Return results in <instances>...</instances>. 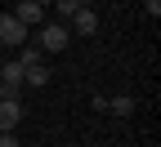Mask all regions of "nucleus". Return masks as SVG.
<instances>
[{
	"label": "nucleus",
	"mask_w": 161,
	"mask_h": 147,
	"mask_svg": "<svg viewBox=\"0 0 161 147\" xmlns=\"http://www.w3.org/2000/svg\"><path fill=\"white\" fill-rule=\"evenodd\" d=\"M31 45H36L40 54H63V49L72 45V31H67V23H45Z\"/></svg>",
	"instance_id": "1"
},
{
	"label": "nucleus",
	"mask_w": 161,
	"mask_h": 147,
	"mask_svg": "<svg viewBox=\"0 0 161 147\" xmlns=\"http://www.w3.org/2000/svg\"><path fill=\"white\" fill-rule=\"evenodd\" d=\"M0 40H5V45H27V40H31V31L18 23L14 13H0Z\"/></svg>",
	"instance_id": "2"
},
{
	"label": "nucleus",
	"mask_w": 161,
	"mask_h": 147,
	"mask_svg": "<svg viewBox=\"0 0 161 147\" xmlns=\"http://www.w3.org/2000/svg\"><path fill=\"white\" fill-rule=\"evenodd\" d=\"M18 89H23V67L18 62H5L0 67V98H18Z\"/></svg>",
	"instance_id": "3"
},
{
	"label": "nucleus",
	"mask_w": 161,
	"mask_h": 147,
	"mask_svg": "<svg viewBox=\"0 0 161 147\" xmlns=\"http://www.w3.org/2000/svg\"><path fill=\"white\" fill-rule=\"evenodd\" d=\"M9 13H14V18H18V23H23V27H27V31H31V27H40V23H45V9H40V5H36V0H18V5H14Z\"/></svg>",
	"instance_id": "4"
},
{
	"label": "nucleus",
	"mask_w": 161,
	"mask_h": 147,
	"mask_svg": "<svg viewBox=\"0 0 161 147\" xmlns=\"http://www.w3.org/2000/svg\"><path fill=\"white\" fill-rule=\"evenodd\" d=\"M23 120V102L18 98H0V134H14Z\"/></svg>",
	"instance_id": "5"
},
{
	"label": "nucleus",
	"mask_w": 161,
	"mask_h": 147,
	"mask_svg": "<svg viewBox=\"0 0 161 147\" xmlns=\"http://www.w3.org/2000/svg\"><path fill=\"white\" fill-rule=\"evenodd\" d=\"M67 31H76V36H94V31H98V13H94L90 5H85V9H76V18H72V27H67Z\"/></svg>",
	"instance_id": "6"
},
{
	"label": "nucleus",
	"mask_w": 161,
	"mask_h": 147,
	"mask_svg": "<svg viewBox=\"0 0 161 147\" xmlns=\"http://www.w3.org/2000/svg\"><path fill=\"white\" fill-rule=\"evenodd\" d=\"M23 85H31V89H45V85H49V67H45V62L27 67V71H23Z\"/></svg>",
	"instance_id": "7"
},
{
	"label": "nucleus",
	"mask_w": 161,
	"mask_h": 147,
	"mask_svg": "<svg viewBox=\"0 0 161 147\" xmlns=\"http://www.w3.org/2000/svg\"><path fill=\"white\" fill-rule=\"evenodd\" d=\"M14 62L27 71V67H36V62H45V54H40V49L31 45V40H27V45H18V58H14Z\"/></svg>",
	"instance_id": "8"
},
{
	"label": "nucleus",
	"mask_w": 161,
	"mask_h": 147,
	"mask_svg": "<svg viewBox=\"0 0 161 147\" xmlns=\"http://www.w3.org/2000/svg\"><path fill=\"white\" fill-rule=\"evenodd\" d=\"M90 0H54V13H58V23H72L76 9H85Z\"/></svg>",
	"instance_id": "9"
},
{
	"label": "nucleus",
	"mask_w": 161,
	"mask_h": 147,
	"mask_svg": "<svg viewBox=\"0 0 161 147\" xmlns=\"http://www.w3.org/2000/svg\"><path fill=\"white\" fill-rule=\"evenodd\" d=\"M108 112H116V116H134V94H116V98H108Z\"/></svg>",
	"instance_id": "10"
},
{
	"label": "nucleus",
	"mask_w": 161,
	"mask_h": 147,
	"mask_svg": "<svg viewBox=\"0 0 161 147\" xmlns=\"http://www.w3.org/2000/svg\"><path fill=\"white\" fill-rule=\"evenodd\" d=\"M143 13L148 18H161V0H143Z\"/></svg>",
	"instance_id": "11"
},
{
	"label": "nucleus",
	"mask_w": 161,
	"mask_h": 147,
	"mask_svg": "<svg viewBox=\"0 0 161 147\" xmlns=\"http://www.w3.org/2000/svg\"><path fill=\"white\" fill-rule=\"evenodd\" d=\"M0 147H23V143H18V134H0Z\"/></svg>",
	"instance_id": "12"
},
{
	"label": "nucleus",
	"mask_w": 161,
	"mask_h": 147,
	"mask_svg": "<svg viewBox=\"0 0 161 147\" xmlns=\"http://www.w3.org/2000/svg\"><path fill=\"white\" fill-rule=\"evenodd\" d=\"M36 5H40V9H45V5H54V0H36Z\"/></svg>",
	"instance_id": "13"
}]
</instances>
